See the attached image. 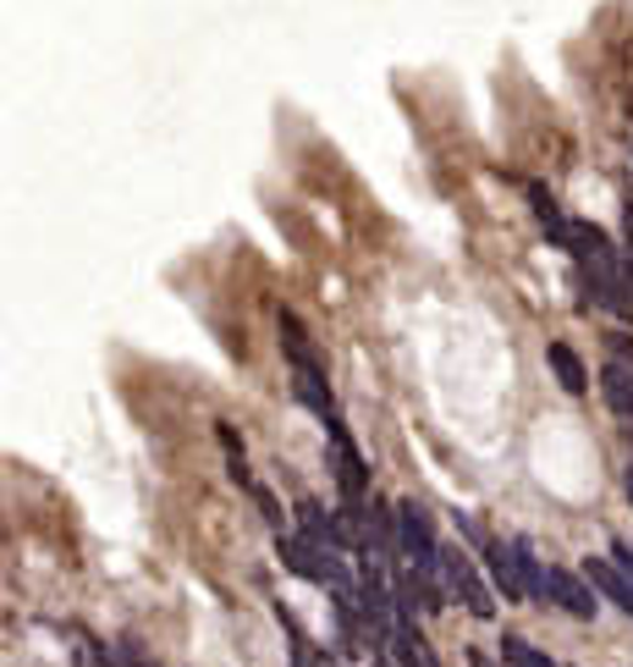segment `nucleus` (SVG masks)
Instances as JSON below:
<instances>
[{
  "label": "nucleus",
  "mask_w": 633,
  "mask_h": 667,
  "mask_svg": "<svg viewBox=\"0 0 633 667\" xmlns=\"http://www.w3.org/2000/svg\"><path fill=\"white\" fill-rule=\"evenodd\" d=\"M584 585H589L600 602H611L617 613H628V618H633V585H628V573H622V568H611L606 557H589V563H584Z\"/></svg>",
  "instance_id": "7"
},
{
  "label": "nucleus",
  "mask_w": 633,
  "mask_h": 667,
  "mask_svg": "<svg viewBox=\"0 0 633 667\" xmlns=\"http://www.w3.org/2000/svg\"><path fill=\"white\" fill-rule=\"evenodd\" d=\"M622 232H628V248H633V194H628V205H622Z\"/></svg>",
  "instance_id": "19"
},
{
  "label": "nucleus",
  "mask_w": 633,
  "mask_h": 667,
  "mask_svg": "<svg viewBox=\"0 0 633 667\" xmlns=\"http://www.w3.org/2000/svg\"><path fill=\"white\" fill-rule=\"evenodd\" d=\"M501 662H507V667H551V656H539V651H534L529 640H518V634L501 640Z\"/></svg>",
  "instance_id": "15"
},
{
  "label": "nucleus",
  "mask_w": 633,
  "mask_h": 667,
  "mask_svg": "<svg viewBox=\"0 0 633 667\" xmlns=\"http://www.w3.org/2000/svg\"><path fill=\"white\" fill-rule=\"evenodd\" d=\"M485 573H491V585L501 591V602H523L518 568H512V541H491L485 546Z\"/></svg>",
  "instance_id": "10"
},
{
  "label": "nucleus",
  "mask_w": 633,
  "mask_h": 667,
  "mask_svg": "<svg viewBox=\"0 0 633 667\" xmlns=\"http://www.w3.org/2000/svg\"><path fill=\"white\" fill-rule=\"evenodd\" d=\"M539 596H551L568 618H584V623H595V613H600V596L584 585L579 573H568V568H546V573H539Z\"/></svg>",
  "instance_id": "6"
},
{
  "label": "nucleus",
  "mask_w": 633,
  "mask_h": 667,
  "mask_svg": "<svg viewBox=\"0 0 633 667\" xmlns=\"http://www.w3.org/2000/svg\"><path fill=\"white\" fill-rule=\"evenodd\" d=\"M512 568H518V585H523V602H534L539 596V557L529 552V541H512Z\"/></svg>",
  "instance_id": "14"
},
{
  "label": "nucleus",
  "mask_w": 633,
  "mask_h": 667,
  "mask_svg": "<svg viewBox=\"0 0 633 667\" xmlns=\"http://www.w3.org/2000/svg\"><path fill=\"white\" fill-rule=\"evenodd\" d=\"M628 496H633V447H628Z\"/></svg>",
  "instance_id": "20"
},
{
  "label": "nucleus",
  "mask_w": 633,
  "mask_h": 667,
  "mask_svg": "<svg viewBox=\"0 0 633 667\" xmlns=\"http://www.w3.org/2000/svg\"><path fill=\"white\" fill-rule=\"evenodd\" d=\"M606 563H611V568H622V573H628V585H633V546H628V541H617Z\"/></svg>",
  "instance_id": "17"
},
{
  "label": "nucleus",
  "mask_w": 633,
  "mask_h": 667,
  "mask_svg": "<svg viewBox=\"0 0 633 667\" xmlns=\"http://www.w3.org/2000/svg\"><path fill=\"white\" fill-rule=\"evenodd\" d=\"M600 397H606V408L617 413V420L633 425V375L617 359H606V370H600Z\"/></svg>",
  "instance_id": "11"
},
{
  "label": "nucleus",
  "mask_w": 633,
  "mask_h": 667,
  "mask_svg": "<svg viewBox=\"0 0 633 667\" xmlns=\"http://www.w3.org/2000/svg\"><path fill=\"white\" fill-rule=\"evenodd\" d=\"M248 491H253V503L264 508V519H270V524H276V530H282V503H276V496H270L264 485H248Z\"/></svg>",
  "instance_id": "16"
},
{
  "label": "nucleus",
  "mask_w": 633,
  "mask_h": 667,
  "mask_svg": "<svg viewBox=\"0 0 633 667\" xmlns=\"http://www.w3.org/2000/svg\"><path fill=\"white\" fill-rule=\"evenodd\" d=\"M546 359H551L557 381H562V386H568L573 397H579V392H589V370H584V359H579V354H573L568 343H551V348H546Z\"/></svg>",
  "instance_id": "13"
},
{
  "label": "nucleus",
  "mask_w": 633,
  "mask_h": 667,
  "mask_svg": "<svg viewBox=\"0 0 633 667\" xmlns=\"http://www.w3.org/2000/svg\"><path fill=\"white\" fill-rule=\"evenodd\" d=\"M529 210H534V221H539V226H546V237H551V243H562V248H568V215L557 210V199H551L546 188H539V183H529Z\"/></svg>",
  "instance_id": "12"
},
{
  "label": "nucleus",
  "mask_w": 633,
  "mask_h": 667,
  "mask_svg": "<svg viewBox=\"0 0 633 667\" xmlns=\"http://www.w3.org/2000/svg\"><path fill=\"white\" fill-rule=\"evenodd\" d=\"M276 325H282V354H287V365H293V392H298V403H303V408H314L325 425H336V397H331L325 359L314 354L309 325H303L293 309H282V314H276Z\"/></svg>",
  "instance_id": "1"
},
{
  "label": "nucleus",
  "mask_w": 633,
  "mask_h": 667,
  "mask_svg": "<svg viewBox=\"0 0 633 667\" xmlns=\"http://www.w3.org/2000/svg\"><path fill=\"white\" fill-rule=\"evenodd\" d=\"M331 431V447H336V485H342V503H347V519L364 508V491H370V464L358 458V447H352V436L342 431V420L336 425H325Z\"/></svg>",
  "instance_id": "4"
},
{
  "label": "nucleus",
  "mask_w": 633,
  "mask_h": 667,
  "mask_svg": "<svg viewBox=\"0 0 633 667\" xmlns=\"http://www.w3.org/2000/svg\"><path fill=\"white\" fill-rule=\"evenodd\" d=\"M282 568H293L298 579H309V585H325V591H336V596H352V591H347V563H342V552H325V546H314V541H303V535H282Z\"/></svg>",
  "instance_id": "3"
},
{
  "label": "nucleus",
  "mask_w": 633,
  "mask_h": 667,
  "mask_svg": "<svg viewBox=\"0 0 633 667\" xmlns=\"http://www.w3.org/2000/svg\"><path fill=\"white\" fill-rule=\"evenodd\" d=\"M392 546L397 557H408L413 573H435V557H440V541H435V519L424 503H397L392 508Z\"/></svg>",
  "instance_id": "2"
},
{
  "label": "nucleus",
  "mask_w": 633,
  "mask_h": 667,
  "mask_svg": "<svg viewBox=\"0 0 633 667\" xmlns=\"http://www.w3.org/2000/svg\"><path fill=\"white\" fill-rule=\"evenodd\" d=\"M435 568L446 573V591L458 596L474 618H496V602H491V591L480 585V573H474V563H469L463 552H440V557H435Z\"/></svg>",
  "instance_id": "5"
},
{
  "label": "nucleus",
  "mask_w": 633,
  "mask_h": 667,
  "mask_svg": "<svg viewBox=\"0 0 633 667\" xmlns=\"http://www.w3.org/2000/svg\"><path fill=\"white\" fill-rule=\"evenodd\" d=\"M298 524H303V541H314V546H325V552H342L347 546V530H342V519L336 514H325L314 496H303L298 503Z\"/></svg>",
  "instance_id": "8"
},
{
  "label": "nucleus",
  "mask_w": 633,
  "mask_h": 667,
  "mask_svg": "<svg viewBox=\"0 0 633 667\" xmlns=\"http://www.w3.org/2000/svg\"><path fill=\"white\" fill-rule=\"evenodd\" d=\"M386 640H392L386 651L397 656V667H440V662H435V651H430V640H424L408 618H402V623H392V634H386Z\"/></svg>",
  "instance_id": "9"
},
{
  "label": "nucleus",
  "mask_w": 633,
  "mask_h": 667,
  "mask_svg": "<svg viewBox=\"0 0 633 667\" xmlns=\"http://www.w3.org/2000/svg\"><path fill=\"white\" fill-rule=\"evenodd\" d=\"M611 359L633 375V337H611Z\"/></svg>",
  "instance_id": "18"
}]
</instances>
